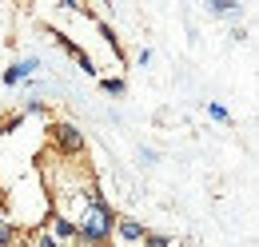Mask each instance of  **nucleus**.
Masks as SVG:
<instances>
[{"mask_svg":"<svg viewBox=\"0 0 259 247\" xmlns=\"http://www.w3.org/2000/svg\"><path fill=\"white\" fill-rule=\"evenodd\" d=\"M112 227H116V208L108 199H100L76 219V247H108Z\"/></svg>","mask_w":259,"mask_h":247,"instance_id":"f257e3e1","label":"nucleus"},{"mask_svg":"<svg viewBox=\"0 0 259 247\" xmlns=\"http://www.w3.org/2000/svg\"><path fill=\"white\" fill-rule=\"evenodd\" d=\"M48 152L64 155V159H80V152H84V132L72 120H52L48 124Z\"/></svg>","mask_w":259,"mask_h":247,"instance_id":"f03ea898","label":"nucleus"},{"mask_svg":"<svg viewBox=\"0 0 259 247\" xmlns=\"http://www.w3.org/2000/svg\"><path fill=\"white\" fill-rule=\"evenodd\" d=\"M112 235H120L124 243H140V239L148 235V227H144L140 219H132V216H116V227H112Z\"/></svg>","mask_w":259,"mask_h":247,"instance_id":"7ed1b4c3","label":"nucleus"},{"mask_svg":"<svg viewBox=\"0 0 259 247\" xmlns=\"http://www.w3.org/2000/svg\"><path fill=\"white\" fill-rule=\"evenodd\" d=\"M36 68H40V60H36V56L16 60L12 68H4V84H20V80H28V76H36Z\"/></svg>","mask_w":259,"mask_h":247,"instance_id":"20e7f679","label":"nucleus"},{"mask_svg":"<svg viewBox=\"0 0 259 247\" xmlns=\"http://www.w3.org/2000/svg\"><path fill=\"white\" fill-rule=\"evenodd\" d=\"M56 40H60V48H64V52H68V56H72L76 64H84V72H92V76L100 72L96 64H92V56H88V52H84V48H80L76 40H68V36H60V32H56Z\"/></svg>","mask_w":259,"mask_h":247,"instance_id":"39448f33","label":"nucleus"},{"mask_svg":"<svg viewBox=\"0 0 259 247\" xmlns=\"http://www.w3.org/2000/svg\"><path fill=\"white\" fill-rule=\"evenodd\" d=\"M207 12H215V16H231V12H239V0H207Z\"/></svg>","mask_w":259,"mask_h":247,"instance_id":"423d86ee","label":"nucleus"},{"mask_svg":"<svg viewBox=\"0 0 259 247\" xmlns=\"http://www.w3.org/2000/svg\"><path fill=\"white\" fill-rule=\"evenodd\" d=\"M100 84H104V92H108V96H124V92H128V84H124L120 76H104Z\"/></svg>","mask_w":259,"mask_h":247,"instance_id":"0eeeda50","label":"nucleus"},{"mask_svg":"<svg viewBox=\"0 0 259 247\" xmlns=\"http://www.w3.org/2000/svg\"><path fill=\"white\" fill-rule=\"evenodd\" d=\"M140 247H171V239H167V235H160V231H148V235L140 239Z\"/></svg>","mask_w":259,"mask_h":247,"instance_id":"6e6552de","label":"nucleus"},{"mask_svg":"<svg viewBox=\"0 0 259 247\" xmlns=\"http://www.w3.org/2000/svg\"><path fill=\"white\" fill-rule=\"evenodd\" d=\"M207 116H211V120H220V124H231V112H227L224 104H207Z\"/></svg>","mask_w":259,"mask_h":247,"instance_id":"1a4fd4ad","label":"nucleus"},{"mask_svg":"<svg viewBox=\"0 0 259 247\" xmlns=\"http://www.w3.org/2000/svg\"><path fill=\"white\" fill-rule=\"evenodd\" d=\"M28 112H36V116H48V104H44L40 96H32V100H28Z\"/></svg>","mask_w":259,"mask_h":247,"instance_id":"9d476101","label":"nucleus"},{"mask_svg":"<svg viewBox=\"0 0 259 247\" xmlns=\"http://www.w3.org/2000/svg\"><path fill=\"white\" fill-rule=\"evenodd\" d=\"M8 223H12V212H8V203H4V208H0V231H4Z\"/></svg>","mask_w":259,"mask_h":247,"instance_id":"9b49d317","label":"nucleus"},{"mask_svg":"<svg viewBox=\"0 0 259 247\" xmlns=\"http://www.w3.org/2000/svg\"><path fill=\"white\" fill-rule=\"evenodd\" d=\"M140 163H156V152L152 148H140Z\"/></svg>","mask_w":259,"mask_h":247,"instance_id":"f8f14e48","label":"nucleus"},{"mask_svg":"<svg viewBox=\"0 0 259 247\" xmlns=\"http://www.w3.org/2000/svg\"><path fill=\"white\" fill-rule=\"evenodd\" d=\"M4 203H8V199H4V191H0V208H4Z\"/></svg>","mask_w":259,"mask_h":247,"instance_id":"ddd939ff","label":"nucleus"}]
</instances>
